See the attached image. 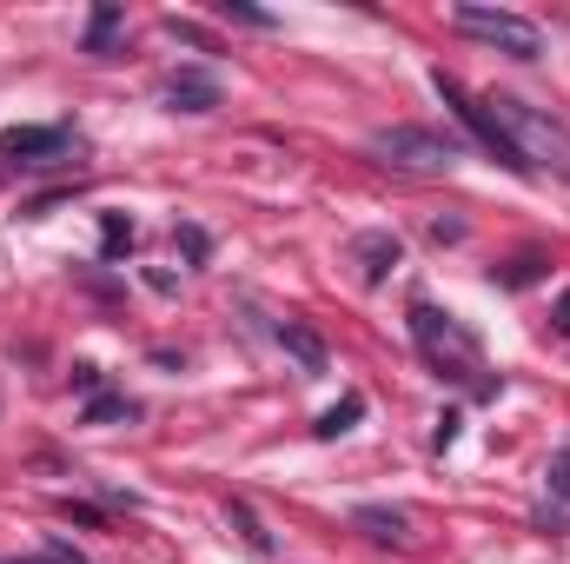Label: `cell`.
<instances>
[{
  "mask_svg": "<svg viewBox=\"0 0 570 564\" xmlns=\"http://www.w3.org/2000/svg\"><path fill=\"white\" fill-rule=\"evenodd\" d=\"M412 339H419V352L438 366V379H458L471 399H491V392H498V379H491L478 339H471L451 312H438V305H412Z\"/></svg>",
  "mask_w": 570,
  "mask_h": 564,
  "instance_id": "1",
  "label": "cell"
},
{
  "mask_svg": "<svg viewBox=\"0 0 570 564\" xmlns=\"http://www.w3.org/2000/svg\"><path fill=\"white\" fill-rule=\"evenodd\" d=\"M491 114H498V127L511 134V146L524 153V166L538 173V166H551V173H564L570 179V134L558 120H544V114H531L524 100H484Z\"/></svg>",
  "mask_w": 570,
  "mask_h": 564,
  "instance_id": "2",
  "label": "cell"
},
{
  "mask_svg": "<svg viewBox=\"0 0 570 564\" xmlns=\"http://www.w3.org/2000/svg\"><path fill=\"white\" fill-rule=\"evenodd\" d=\"M451 20H458V33H471V40H484V47H498V54H511V60H538V54H544V33H538V20H524V13H504V7H458Z\"/></svg>",
  "mask_w": 570,
  "mask_h": 564,
  "instance_id": "3",
  "label": "cell"
},
{
  "mask_svg": "<svg viewBox=\"0 0 570 564\" xmlns=\"http://www.w3.org/2000/svg\"><path fill=\"white\" fill-rule=\"evenodd\" d=\"M372 153L405 166V173H451L464 159V146L451 134H431V127H385V134H372Z\"/></svg>",
  "mask_w": 570,
  "mask_h": 564,
  "instance_id": "4",
  "label": "cell"
},
{
  "mask_svg": "<svg viewBox=\"0 0 570 564\" xmlns=\"http://www.w3.org/2000/svg\"><path fill=\"white\" fill-rule=\"evenodd\" d=\"M438 94H444V100H451V107H458V120H464V127H471V134H478V140H484V153H498V159H504V166H511V173H531V166H524V153H518V146H511V134H504V127H498V114H491V107H484V100H478V94H464V87H458V80H451V74H438Z\"/></svg>",
  "mask_w": 570,
  "mask_h": 564,
  "instance_id": "5",
  "label": "cell"
},
{
  "mask_svg": "<svg viewBox=\"0 0 570 564\" xmlns=\"http://www.w3.org/2000/svg\"><path fill=\"white\" fill-rule=\"evenodd\" d=\"M0 159H13V166H60V159H73V134L67 127H7L0 134Z\"/></svg>",
  "mask_w": 570,
  "mask_h": 564,
  "instance_id": "6",
  "label": "cell"
},
{
  "mask_svg": "<svg viewBox=\"0 0 570 564\" xmlns=\"http://www.w3.org/2000/svg\"><path fill=\"white\" fill-rule=\"evenodd\" d=\"M166 100H173V114H213L219 107V87H213V74L186 67V74L166 80Z\"/></svg>",
  "mask_w": 570,
  "mask_h": 564,
  "instance_id": "7",
  "label": "cell"
},
{
  "mask_svg": "<svg viewBox=\"0 0 570 564\" xmlns=\"http://www.w3.org/2000/svg\"><path fill=\"white\" fill-rule=\"evenodd\" d=\"M358 260H365V280L379 285L385 266H399V240H392V233H365V240H358Z\"/></svg>",
  "mask_w": 570,
  "mask_h": 564,
  "instance_id": "8",
  "label": "cell"
},
{
  "mask_svg": "<svg viewBox=\"0 0 570 564\" xmlns=\"http://www.w3.org/2000/svg\"><path fill=\"white\" fill-rule=\"evenodd\" d=\"M279 346L298 359V366H305V372H325V346H318L305 325H279Z\"/></svg>",
  "mask_w": 570,
  "mask_h": 564,
  "instance_id": "9",
  "label": "cell"
},
{
  "mask_svg": "<svg viewBox=\"0 0 570 564\" xmlns=\"http://www.w3.org/2000/svg\"><path fill=\"white\" fill-rule=\"evenodd\" d=\"M358 525L372 538H405V512H385V505H358Z\"/></svg>",
  "mask_w": 570,
  "mask_h": 564,
  "instance_id": "10",
  "label": "cell"
},
{
  "mask_svg": "<svg viewBox=\"0 0 570 564\" xmlns=\"http://www.w3.org/2000/svg\"><path fill=\"white\" fill-rule=\"evenodd\" d=\"M114 33H120V7H100V13H94V27H87V47H94V54H107V47H114Z\"/></svg>",
  "mask_w": 570,
  "mask_h": 564,
  "instance_id": "11",
  "label": "cell"
},
{
  "mask_svg": "<svg viewBox=\"0 0 570 564\" xmlns=\"http://www.w3.org/2000/svg\"><path fill=\"white\" fill-rule=\"evenodd\" d=\"M365 412V399H345V406H332L325 419H318V438H338V431H352V419Z\"/></svg>",
  "mask_w": 570,
  "mask_h": 564,
  "instance_id": "12",
  "label": "cell"
},
{
  "mask_svg": "<svg viewBox=\"0 0 570 564\" xmlns=\"http://www.w3.org/2000/svg\"><path fill=\"white\" fill-rule=\"evenodd\" d=\"M233 525L246 532V545H253V552H273V538H266V532L253 525V512H246V505H233Z\"/></svg>",
  "mask_w": 570,
  "mask_h": 564,
  "instance_id": "13",
  "label": "cell"
},
{
  "mask_svg": "<svg viewBox=\"0 0 570 564\" xmlns=\"http://www.w3.org/2000/svg\"><path fill=\"white\" fill-rule=\"evenodd\" d=\"M127 246H134V226L120 213H107V253H127Z\"/></svg>",
  "mask_w": 570,
  "mask_h": 564,
  "instance_id": "14",
  "label": "cell"
},
{
  "mask_svg": "<svg viewBox=\"0 0 570 564\" xmlns=\"http://www.w3.org/2000/svg\"><path fill=\"white\" fill-rule=\"evenodd\" d=\"M87 419L100 425V419H134V406H127V399H94V406H87Z\"/></svg>",
  "mask_w": 570,
  "mask_h": 564,
  "instance_id": "15",
  "label": "cell"
},
{
  "mask_svg": "<svg viewBox=\"0 0 570 564\" xmlns=\"http://www.w3.org/2000/svg\"><path fill=\"white\" fill-rule=\"evenodd\" d=\"M0 564H20V558H0ZM27 564H87L80 552H67V545H47L40 558H27Z\"/></svg>",
  "mask_w": 570,
  "mask_h": 564,
  "instance_id": "16",
  "label": "cell"
},
{
  "mask_svg": "<svg viewBox=\"0 0 570 564\" xmlns=\"http://www.w3.org/2000/svg\"><path fill=\"white\" fill-rule=\"evenodd\" d=\"M551 492H558V498H570V445L558 451V465H551Z\"/></svg>",
  "mask_w": 570,
  "mask_h": 564,
  "instance_id": "17",
  "label": "cell"
}]
</instances>
